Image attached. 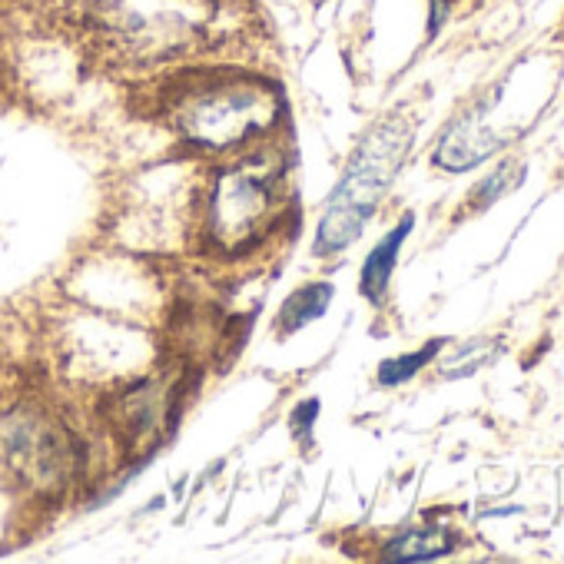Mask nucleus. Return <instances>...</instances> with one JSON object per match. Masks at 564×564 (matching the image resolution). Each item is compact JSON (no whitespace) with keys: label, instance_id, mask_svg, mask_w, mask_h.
<instances>
[{"label":"nucleus","instance_id":"6e6552de","mask_svg":"<svg viewBox=\"0 0 564 564\" xmlns=\"http://www.w3.org/2000/svg\"><path fill=\"white\" fill-rule=\"evenodd\" d=\"M442 346H445V339H432V343H425L419 352H409V356H399V359H386V362L379 366V386L392 389V386L409 382L415 372H422V369L442 352Z\"/></svg>","mask_w":564,"mask_h":564},{"label":"nucleus","instance_id":"1a4fd4ad","mask_svg":"<svg viewBox=\"0 0 564 564\" xmlns=\"http://www.w3.org/2000/svg\"><path fill=\"white\" fill-rule=\"evenodd\" d=\"M521 180H524V163H521V160H505V163H498V170H495L491 176H485V180L471 189V206H475V209L491 206L495 199H501L505 193H511Z\"/></svg>","mask_w":564,"mask_h":564},{"label":"nucleus","instance_id":"423d86ee","mask_svg":"<svg viewBox=\"0 0 564 564\" xmlns=\"http://www.w3.org/2000/svg\"><path fill=\"white\" fill-rule=\"evenodd\" d=\"M333 296H336L333 282H310V286L296 290L279 313V333H296L310 326L313 319H323Z\"/></svg>","mask_w":564,"mask_h":564},{"label":"nucleus","instance_id":"39448f33","mask_svg":"<svg viewBox=\"0 0 564 564\" xmlns=\"http://www.w3.org/2000/svg\"><path fill=\"white\" fill-rule=\"evenodd\" d=\"M412 226H415V213H405L402 223H399L389 236H382V242L366 256L362 275H359V293H362L369 303H382V296H386V290H389V279H392V272H395V262H399V252H402V242L409 239Z\"/></svg>","mask_w":564,"mask_h":564},{"label":"nucleus","instance_id":"0eeeda50","mask_svg":"<svg viewBox=\"0 0 564 564\" xmlns=\"http://www.w3.org/2000/svg\"><path fill=\"white\" fill-rule=\"evenodd\" d=\"M458 538L448 528H419V531H405L402 538L389 541L382 557L386 561H429L438 554L455 551Z\"/></svg>","mask_w":564,"mask_h":564},{"label":"nucleus","instance_id":"9b49d317","mask_svg":"<svg viewBox=\"0 0 564 564\" xmlns=\"http://www.w3.org/2000/svg\"><path fill=\"white\" fill-rule=\"evenodd\" d=\"M316 412H319V402H316V399H310V402H303V405L296 409L293 432H296L300 438H310V429H313V422H316Z\"/></svg>","mask_w":564,"mask_h":564},{"label":"nucleus","instance_id":"f257e3e1","mask_svg":"<svg viewBox=\"0 0 564 564\" xmlns=\"http://www.w3.org/2000/svg\"><path fill=\"white\" fill-rule=\"evenodd\" d=\"M412 137H415L412 123L399 120V117L382 120L376 130L366 133V140L359 143L356 156L349 160V166H346L339 186L333 189L329 206L319 219L316 256L343 252L346 246H352L362 236L379 199L386 196L395 173L402 170Z\"/></svg>","mask_w":564,"mask_h":564},{"label":"nucleus","instance_id":"20e7f679","mask_svg":"<svg viewBox=\"0 0 564 564\" xmlns=\"http://www.w3.org/2000/svg\"><path fill=\"white\" fill-rule=\"evenodd\" d=\"M491 104H478L475 110H468L462 120H455L445 137L438 140V150H435V163L448 173H465V170H475L478 163H485L498 147L501 140L485 130L481 117Z\"/></svg>","mask_w":564,"mask_h":564},{"label":"nucleus","instance_id":"7ed1b4c3","mask_svg":"<svg viewBox=\"0 0 564 564\" xmlns=\"http://www.w3.org/2000/svg\"><path fill=\"white\" fill-rule=\"evenodd\" d=\"M272 110L265 94H242V90H223V94H206L199 97L186 117L183 130L206 143V147H229L269 123Z\"/></svg>","mask_w":564,"mask_h":564},{"label":"nucleus","instance_id":"f03ea898","mask_svg":"<svg viewBox=\"0 0 564 564\" xmlns=\"http://www.w3.org/2000/svg\"><path fill=\"white\" fill-rule=\"evenodd\" d=\"M272 183H275V170L265 166L262 160H249L236 170H226L216 180L213 232L226 249L242 246L265 219L272 203Z\"/></svg>","mask_w":564,"mask_h":564},{"label":"nucleus","instance_id":"9d476101","mask_svg":"<svg viewBox=\"0 0 564 564\" xmlns=\"http://www.w3.org/2000/svg\"><path fill=\"white\" fill-rule=\"evenodd\" d=\"M501 352V346L495 343V339H475L462 356H455V359H448L452 366H442V376L445 379H462V376H471V372H478L485 362H491L495 356Z\"/></svg>","mask_w":564,"mask_h":564}]
</instances>
